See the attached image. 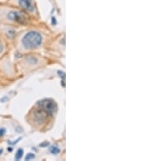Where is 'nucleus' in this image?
<instances>
[{
  "mask_svg": "<svg viewBox=\"0 0 146 161\" xmlns=\"http://www.w3.org/2000/svg\"><path fill=\"white\" fill-rule=\"evenodd\" d=\"M42 42V37L39 33L35 31L29 32L22 39L24 47L27 49H34L41 45Z\"/></svg>",
  "mask_w": 146,
  "mask_h": 161,
  "instance_id": "1",
  "label": "nucleus"
},
{
  "mask_svg": "<svg viewBox=\"0 0 146 161\" xmlns=\"http://www.w3.org/2000/svg\"><path fill=\"white\" fill-rule=\"evenodd\" d=\"M39 106L41 107V108H42L43 110L46 112L47 113H53L55 112L57 109V105L55 102L51 99H44V100H41L38 103Z\"/></svg>",
  "mask_w": 146,
  "mask_h": 161,
  "instance_id": "2",
  "label": "nucleus"
},
{
  "mask_svg": "<svg viewBox=\"0 0 146 161\" xmlns=\"http://www.w3.org/2000/svg\"><path fill=\"white\" fill-rule=\"evenodd\" d=\"M8 17L10 20L17 22V23L25 24L26 22H27V16H26L24 13L16 12V11H12V12H10L8 15Z\"/></svg>",
  "mask_w": 146,
  "mask_h": 161,
  "instance_id": "3",
  "label": "nucleus"
},
{
  "mask_svg": "<svg viewBox=\"0 0 146 161\" xmlns=\"http://www.w3.org/2000/svg\"><path fill=\"white\" fill-rule=\"evenodd\" d=\"M19 4L21 8H23L25 10L30 11V12L33 10L32 0H19Z\"/></svg>",
  "mask_w": 146,
  "mask_h": 161,
  "instance_id": "4",
  "label": "nucleus"
},
{
  "mask_svg": "<svg viewBox=\"0 0 146 161\" xmlns=\"http://www.w3.org/2000/svg\"><path fill=\"white\" fill-rule=\"evenodd\" d=\"M50 151H51V153L54 154V155H56V154H58L60 152V150H59V148L57 147H55V146H53V147H51L50 148Z\"/></svg>",
  "mask_w": 146,
  "mask_h": 161,
  "instance_id": "5",
  "label": "nucleus"
},
{
  "mask_svg": "<svg viewBox=\"0 0 146 161\" xmlns=\"http://www.w3.org/2000/svg\"><path fill=\"white\" fill-rule=\"evenodd\" d=\"M23 154H24V151L22 149H19L17 151V152H16V160H19V159H20L22 158V156H23Z\"/></svg>",
  "mask_w": 146,
  "mask_h": 161,
  "instance_id": "6",
  "label": "nucleus"
},
{
  "mask_svg": "<svg viewBox=\"0 0 146 161\" xmlns=\"http://www.w3.org/2000/svg\"><path fill=\"white\" fill-rule=\"evenodd\" d=\"M34 158H35V155H33V154H32V153H29V154H28V155H27L25 159H26V160H30V159H34Z\"/></svg>",
  "mask_w": 146,
  "mask_h": 161,
  "instance_id": "7",
  "label": "nucleus"
},
{
  "mask_svg": "<svg viewBox=\"0 0 146 161\" xmlns=\"http://www.w3.org/2000/svg\"><path fill=\"white\" fill-rule=\"evenodd\" d=\"M5 132H6V130L5 129H0V136H3L4 134H5Z\"/></svg>",
  "mask_w": 146,
  "mask_h": 161,
  "instance_id": "8",
  "label": "nucleus"
},
{
  "mask_svg": "<svg viewBox=\"0 0 146 161\" xmlns=\"http://www.w3.org/2000/svg\"><path fill=\"white\" fill-rule=\"evenodd\" d=\"M58 74H59V75H61L60 77H62V78L64 79V76H65V73H62V72H60V71H58Z\"/></svg>",
  "mask_w": 146,
  "mask_h": 161,
  "instance_id": "9",
  "label": "nucleus"
},
{
  "mask_svg": "<svg viewBox=\"0 0 146 161\" xmlns=\"http://www.w3.org/2000/svg\"><path fill=\"white\" fill-rule=\"evenodd\" d=\"M3 50V44L0 42V53L2 52Z\"/></svg>",
  "mask_w": 146,
  "mask_h": 161,
  "instance_id": "10",
  "label": "nucleus"
}]
</instances>
